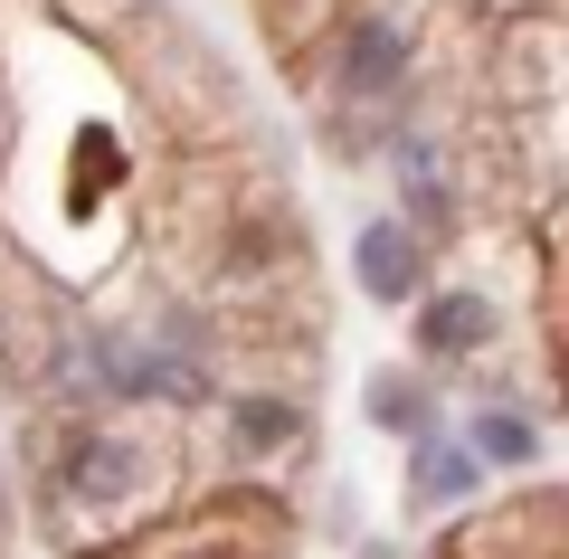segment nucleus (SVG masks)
Returning a JSON list of instances; mask_svg holds the SVG:
<instances>
[{"instance_id":"obj_1","label":"nucleus","mask_w":569,"mask_h":559,"mask_svg":"<svg viewBox=\"0 0 569 559\" xmlns=\"http://www.w3.org/2000/svg\"><path fill=\"white\" fill-rule=\"evenodd\" d=\"M351 266H361V285H370L380 303H408V295H418V238H408L399 219H370L361 247H351Z\"/></svg>"},{"instance_id":"obj_2","label":"nucleus","mask_w":569,"mask_h":559,"mask_svg":"<svg viewBox=\"0 0 569 559\" xmlns=\"http://www.w3.org/2000/svg\"><path fill=\"white\" fill-rule=\"evenodd\" d=\"M418 341L427 351H475V341H493V303L485 295H437L418 313Z\"/></svg>"},{"instance_id":"obj_3","label":"nucleus","mask_w":569,"mask_h":559,"mask_svg":"<svg viewBox=\"0 0 569 559\" xmlns=\"http://www.w3.org/2000/svg\"><path fill=\"white\" fill-rule=\"evenodd\" d=\"M342 67H351V86H370V96H380V86H399L408 39H399L389 20H361V29H351V48H342Z\"/></svg>"},{"instance_id":"obj_4","label":"nucleus","mask_w":569,"mask_h":559,"mask_svg":"<svg viewBox=\"0 0 569 559\" xmlns=\"http://www.w3.org/2000/svg\"><path fill=\"white\" fill-rule=\"evenodd\" d=\"M408 483H418L427 502H447V493H466V483H475V456H447V446H437V456H418V475H408Z\"/></svg>"},{"instance_id":"obj_5","label":"nucleus","mask_w":569,"mask_h":559,"mask_svg":"<svg viewBox=\"0 0 569 559\" xmlns=\"http://www.w3.org/2000/svg\"><path fill=\"white\" fill-rule=\"evenodd\" d=\"M475 456L522 465V456H531V427H522V418H493V408H485V418H475Z\"/></svg>"},{"instance_id":"obj_6","label":"nucleus","mask_w":569,"mask_h":559,"mask_svg":"<svg viewBox=\"0 0 569 559\" xmlns=\"http://www.w3.org/2000/svg\"><path fill=\"white\" fill-rule=\"evenodd\" d=\"M77 483H86V493H123V483H133V456H123V446H86Z\"/></svg>"},{"instance_id":"obj_7","label":"nucleus","mask_w":569,"mask_h":559,"mask_svg":"<svg viewBox=\"0 0 569 559\" xmlns=\"http://www.w3.org/2000/svg\"><path fill=\"white\" fill-rule=\"evenodd\" d=\"M238 427H247V437H295V408H276V399H247V408H238Z\"/></svg>"},{"instance_id":"obj_8","label":"nucleus","mask_w":569,"mask_h":559,"mask_svg":"<svg viewBox=\"0 0 569 559\" xmlns=\"http://www.w3.org/2000/svg\"><path fill=\"white\" fill-rule=\"evenodd\" d=\"M370 408H380V418H389V427H418V399H408V389H399V380H380V389H370Z\"/></svg>"}]
</instances>
